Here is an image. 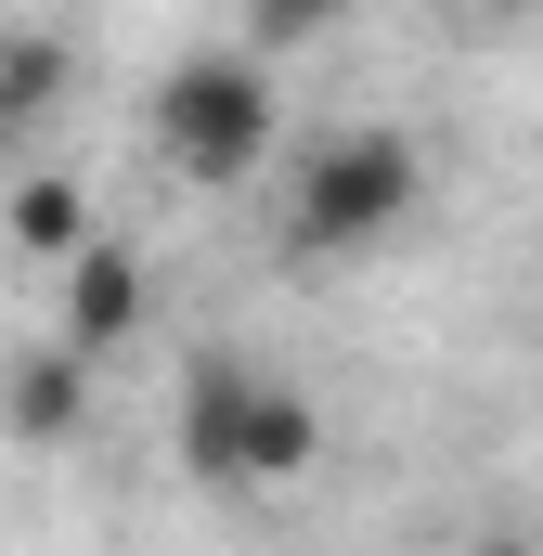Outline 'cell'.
I'll use <instances>...</instances> for the list:
<instances>
[{
    "instance_id": "6da1fadb",
    "label": "cell",
    "mask_w": 543,
    "mask_h": 556,
    "mask_svg": "<svg viewBox=\"0 0 543 556\" xmlns=\"http://www.w3.org/2000/svg\"><path fill=\"white\" fill-rule=\"evenodd\" d=\"M168 440L207 492H298L324 466V402L298 376H272L247 350H207L181 363V402H168Z\"/></svg>"
},
{
    "instance_id": "7a4b0ae2",
    "label": "cell",
    "mask_w": 543,
    "mask_h": 556,
    "mask_svg": "<svg viewBox=\"0 0 543 556\" xmlns=\"http://www.w3.org/2000/svg\"><path fill=\"white\" fill-rule=\"evenodd\" d=\"M142 142H155V168H168V181H194V194L260 181L272 142H285L272 65H260V52H181V65L142 91Z\"/></svg>"
},
{
    "instance_id": "3957f363",
    "label": "cell",
    "mask_w": 543,
    "mask_h": 556,
    "mask_svg": "<svg viewBox=\"0 0 543 556\" xmlns=\"http://www.w3.org/2000/svg\"><path fill=\"white\" fill-rule=\"evenodd\" d=\"M414 207H427V142L363 117V130H324L298 168H285V247L298 260H363L389 247Z\"/></svg>"
},
{
    "instance_id": "277c9868",
    "label": "cell",
    "mask_w": 543,
    "mask_h": 556,
    "mask_svg": "<svg viewBox=\"0 0 543 556\" xmlns=\"http://www.w3.org/2000/svg\"><path fill=\"white\" fill-rule=\"evenodd\" d=\"M142 311H155V273H142V247L91 233L78 260H52V337H65V350L117 363V350L142 337Z\"/></svg>"
},
{
    "instance_id": "5b68a950",
    "label": "cell",
    "mask_w": 543,
    "mask_h": 556,
    "mask_svg": "<svg viewBox=\"0 0 543 556\" xmlns=\"http://www.w3.org/2000/svg\"><path fill=\"white\" fill-rule=\"evenodd\" d=\"M91 389H104L91 350H65V337L13 350V363H0V440H13V453H65V440L91 427Z\"/></svg>"
},
{
    "instance_id": "8992f818",
    "label": "cell",
    "mask_w": 543,
    "mask_h": 556,
    "mask_svg": "<svg viewBox=\"0 0 543 556\" xmlns=\"http://www.w3.org/2000/svg\"><path fill=\"white\" fill-rule=\"evenodd\" d=\"M65 91H78V52L52 26H0V155H26V142L52 130Z\"/></svg>"
},
{
    "instance_id": "52a82bcc",
    "label": "cell",
    "mask_w": 543,
    "mask_h": 556,
    "mask_svg": "<svg viewBox=\"0 0 543 556\" xmlns=\"http://www.w3.org/2000/svg\"><path fill=\"white\" fill-rule=\"evenodd\" d=\"M13 247H26V260H78V247H91L78 168H13Z\"/></svg>"
},
{
    "instance_id": "ba28073f",
    "label": "cell",
    "mask_w": 543,
    "mask_h": 556,
    "mask_svg": "<svg viewBox=\"0 0 543 556\" xmlns=\"http://www.w3.org/2000/svg\"><path fill=\"white\" fill-rule=\"evenodd\" d=\"M350 13H363V0H247V26H260L272 52H298V39H337Z\"/></svg>"
},
{
    "instance_id": "9c48e42d",
    "label": "cell",
    "mask_w": 543,
    "mask_h": 556,
    "mask_svg": "<svg viewBox=\"0 0 543 556\" xmlns=\"http://www.w3.org/2000/svg\"><path fill=\"white\" fill-rule=\"evenodd\" d=\"M505 13H543V0H505Z\"/></svg>"
}]
</instances>
